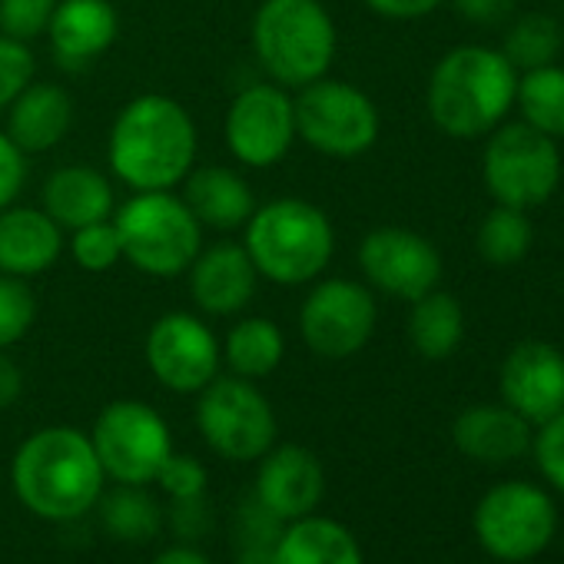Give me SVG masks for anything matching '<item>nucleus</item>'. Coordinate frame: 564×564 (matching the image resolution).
Returning <instances> with one entry per match:
<instances>
[{"label":"nucleus","mask_w":564,"mask_h":564,"mask_svg":"<svg viewBox=\"0 0 564 564\" xmlns=\"http://www.w3.org/2000/svg\"><path fill=\"white\" fill-rule=\"evenodd\" d=\"M223 133L236 163L249 170H269L282 163L300 140L293 94L272 80L242 87L226 110Z\"/></svg>","instance_id":"ddd939ff"},{"label":"nucleus","mask_w":564,"mask_h":564,"mask_svg":"<svg viewBox=\"0 0 564 564\" xmlns=\"http://www.w3.org/2000/svg\"><path fill=\"white\" fill-rule=\"evenodd\" d=\"M501 399L524 422L541 425L564 409V356L547 343H521L501 362Z\"/></svg>","instance_id":"f3484780"},{"label":"nucleus","mask_w":564,"mask_h":564,"mask_svg":"<svg viewBox=\"0 0 564 564\" xmlns=\"http://www.w3.org/2000/svg\"><path fill=\"white\" fill-rule=\"evenodd\" d=\"M67 249L74 256V262L87 272H110L117 262H123V246H120L113 216L80 226V229H70Z\"/></svg>","instance_id":"473e14b6"},{"label":"nucleus","mask_w":564,"mask_h":564,"mask_svg":"<svg viewBox=\"0 0 564 564\" xmlns=\"http://www.w3.org/2000/svg\"><path fill=\"white\" fill-rule=\"evenodd\" d=\"M282 524L269 508H262L252 495L239 505L232 524V554L236 564H275Z\"/></svg>","instance_id":"c756f323"},{"label":"nucleus","mask_w":564,"mask_h":564,"mask_svg":"<svg viewBox=\"0 0 564 564\" xmlns=\"http://www.w3.org/2000/svg\"><path fill=\"white\" fill-rule=\"evenodd\" d=\"M123 262L150 279H176L203 249V226L173 189L133 193L113 209Z\"/></svg>","instance_id":"423d86ee"},{"label":"nucleus","mask_w":564,"mask_h":564,"mask_svg":"<svg viewBox=\"0 0 564 564\" xmlns=\"http://www.w3.org/2000/svg\"><path fill=\"white\" fill-rule=\"evenodd\" d=\"M186 275H189V296L196 310L206 316H239L252 303L259 282L249 252L242 249V242L232 239L203 246L189 262Z\"/></svg>","instance_id":"a211bd4d"},{"label":"nucleus","mask_w":564,"mask_h":564,"mask_svg":"<svg viewBox=\"0 0 564 564\" xmlns=\"http://www.w3.org/2000/svg\"><path fill=\"white\" fill-rule=\"evenodd\" d=\"M452 4L465 21L481 24V28L501 24L514 11V0H452Z\"/></svg>","instance_id":"ea45409f"},{"label":"nucleus","mask_w":564,"mask_h":564,"mask_svg":"<svg viewBox=\"0 0 564 564\" xmlns=\"http://www.w3.org/2000/svg\"><path fill=\"white\" fill-rule=\"evenodd\" d=\"M37 319V300L28 279L0 272V349L18 346Z\"/></svg>","instance_id":"72a5a7b5"},{"label":"nucleus","mask_w":564,"mask_h":564,"mask_svg":"<svg viewBox=\"0 0 564 564\" xmlns=\"http://www.w3.org/2000/svg\"><path fill=\"white\" fill-rule=\"evenodd\" d=\"M24 183H28V153L0 130V209L18 203Z\"/></svg>","instance_id":"58836bf2"},{"label":"nucleus","mask_w":564,"mask_h":564,"mask_svg":"<svg viewBox=\"0 0 564 564\" xmlns=\"http://www.w3.org/2000/svg\"><path fill=\"white\" fill-rule=\"evenodd\" d=\"M561 24L547 14H524L505 37V57L514 70H538L561 54Z\"/></svg>","instance_id":"7c9ffc66"},{"label":"nucleus","mask_w":564,"mask_h":564,"mask_svg":"<svg viewBox=\"0 0 564 564\" xmlns=\"http://www.w3.org/2000/svg\"><path fill=\"white\" fill-rule=\"evenodd\" d=\"M326 495L323 462L303 445H272L259 458L252 498L279 521H296L316 511Z\"/></svg>","instance_id":"dca6fc26"},{"label":"nucleus","mask_w":564,"mask_h":564,"mask_svg":"<svg viewBox=\"0 0 564 564\" xmlns=\"http://www.w3.org/2000/svg\"><path fill=\"white\" fill-rule=\"evenodd\" d=\"M376 296L356 279H319L300 306V336L319 359H349L376 333Z\"/></svg>","instance_id":"f8f14e48"},{"label":"nucleus","mask_w":564,"mask_h":564,"mask_svg":"<svg viewBox=\"0 0 564 564\" xmlns=\"http://www.w3.org/2000/svg\"><path fill=\"white\" fill-rule=\"evenodd\" d=\"M196 120L163 94H140L123 104L107 137L110 170L133 193L176 189L196 166Z\"/></svg>","instance_id":"f257e3e1"},{"label":"nucleus","mask_w":564,"mask_h":564,"mask_svg":"<svg viewBox=\"0 0 564 564\" xmlns=\"http://www.w3.org/2000/svg\"><path fill=\"white\" fill-rule=\"evenodd\" d=\"M54 8L57 0H0V34L31 47L47 34Z\"/></svg>","instance_id":"f704fd0d"},{"label":"nucleus","mask_w":564,"mask_h":564,"mask_svg":"<svg viewBox=\"0 0 564 564\" xmlns=\"http://www.w3.org/2000/svg\"><path fill=\"white\" fill-rule=\"evenodd\" d=\"M196 395L199 435L219 458L259 462L275 445V412L256 382L239 376H216Z\"/></svg>","instance_id":"6e6552de"},{"label":"nucleus","mask_w":564,"mask_h":564,"mask_svg":"<svg viewBox=\"0 0 564 564\" xmlns=\"http://www.w3.org/2000/svg\"><path fill=\"white\" fill-rule=\"evenodd\" d=\"M465 336V313L455 296L432 290L412 303L409 313V343L422 359H448Z\"/></svg>","instance_id":"bb28decb"},{"label":"nucleus","mask_w":564,"mask_h":564,"mask_svg":"<svg viewBox=\"0 0 564 564\" xmlns=\"http://www.w3.org/2000/svg\"><path fill=\"white\" fill-rule=\"evenodd\" d=\"M11 481L21 505L37 518L74 521L97 508L107 475L90 435L70 425H51L21 442Z\"/></svg>","instance_id":"f03ea898"},{"label":"nucleus","mask_w":564,"mask_h":564,"mask_svg":"<svg viewBox=\"0 0 564 564\" xmlns=\"http://www.w3.org/2000/svg\"><path fill=\"white\" fill-rule=\"evenodd\" d=\"M67 249L64 229L41 206L11 203L0 209V272L18 279H37Z\"/></svg>","instance_id":"aec40b11"},{"label":"nucleus","mask_w":564,"mask_h":564,"mask_svg":"<svg viewBox=\"0 0 564 564\" xmlns=\"http://www.w3.org/2000/svg\"><path fill=\"white\" fill-rule=\"evenodd\" d=\"M8 113V137L28 153H51L64 143L74 127V100L61 84L31 80L4 110Z\"/></svg>","instance_id":"412c9836"},{"label":"nucleus","mask_w":564,"mask_h":564,"mask_svg":"<svg viewBox=\"0 0 564 564\" xmlns=\"http://www.w3.org/2000/svg\"><path fill=\"white\" fill-rule=\"evenodd\" d=\"M275 564H366V557L346 524L306 514L282 528Z\"/></svg>","instance_id":"393cba45"},{"label":"nucleus","mask_w":564,"mask_h":564,"mask_svg":"<svg viewBox=\"0 0 564 564\" xmlns=\"http://www.w3.org/2000/svg\"><path fill=\"white\" fill-rule=\"evenodd\" d=\"M150 564H209V557L203 551L189 547V544H176V547L160 551Z\"/></svg>","instance_id":"37998d69"},{"label":"nucleus","mask_w":564,"mask_h":564,"mask_svg":"<svg viewBox=\"0 0 564 564\" xmlns=\"http://www.w3.org/2000/svg\"><path fill=\"white\" fill-rule=\"evenodd\" d=\"M31 80H34V54H31V47L0 34V113L11 107V100Z\"/></svg>","instance_id":"c9c22d12"},{"label":"nucleus","mask_w":564,"mask_h":564,"mask_svg":"<svg viewBox=\"0 0 564 564\" xmlns=\"http://www.w3.org/2000/svg\"><path fill=\"white\" fill-rule=\"evenodd\" d=\"M296 137L323 156L356 160L379 140V107L356 84L319 77L296 90Z\"/></svg>","instance_id":"0eeeda50"},{"label":"nucleus","mask_w":564,"mask_h":564,"mask_svg":"<svg viewBox=\"0 0 564 564\" xmlns=\"http://www.w3.org/2000/svg\"><path fill=\"white\" fill-rule=\"evenodd\" d=\"M249 37L265 77L286 90L326 77L339 47L336 21L323 0H262Z\"/></svg>","instance_id":"39448f33"},{"label":"nucleus","mask_w":564,"mask_h":564,"mask_svg":"<svg viewBox=\"0 0 564 564\" xmlns=\"http://www.w3.org/2000/svg\"><path fill=\"white\" fill-rule=\"evenodd\" d=\"M94 452L104 475L117 485H150L156 481L163 462L173 455V435L166 419L137 399L110 402L90 432Z\"/></svg>","instance_id":"1a4fd4ad"},{"label":"nucleus","mask_w":564,"mask_h":564,"mask_svg":"<svg viewBox=\"0 0 564 564\" xmlns=\"http://www.w3.org/2000/svg\"><path fill=\"white\" fill-rule=\"evenodd\" d=\"M531 448H534V462H538L541 475L547 478V485L564 495V409L538 425Z\"/></svg>","instance_id":"e433bc0d"},{"label":"nucleus","mask_w":564,"mask_h":564,"mask_svg":"<svg viewBox=\"0 0 564 564\" xmlns=\"http://www.w3.org/2000/svg\"><path fill=\"white\" fill-rule=\"evenodd\" d=\"M242 249L259 279L275 286H306L333 262L336 229L316 203L282 196L252 209L242 226Z\"/></svg>","instance_id":"20e7f679"},{"label":"nucleus","mask_w":564,"mask_h":564,"mask_svg":"<svg viewBox=\"0 0 564 564\" xmlns=\"http://www.w3.org/2000/svg\"><path fill=\"white\" fill-rule=\"evenodd\" d=\"M104 528L120 541H150L160 531V505L143 491V485H120L110 495H100Z\"/></svg>","instance_id":"c85d7f7f"},{"label":"nucleus","mask_w":564,"mask_h":564,"mask_svg":"<svg viewBox=\"0 0 564 564\" xmlns=\"http://www.w3.org/2000/svg\"><path fill=\"white\" fill-rule=\"evenodd\" d=\"M442 0H366V8L379 18L389 21H419L425 14H432Z\"/></svg>","instance_id":"a19ab883"},{"label":"nucleus","mask_w":564,"mask_h":564,"mask_svg":"<svg viewBox=\"0 0 564 564\" xmlns=\"http://www.w3.org/2000/svg\"><path fill=\"white\" fill-rule=\"evenodd\" d=\"M514 104L521 110V123L551 140L564 137V67L547 64L538 70H524L514 90Z\"/></svg>","instance_id":"cd10ccee"},{"label":"nucleus","mask_w":564,"mask_h":564,"mask_svg":"<svg viewBox=\"0 0 564 564\" xmlns=\"http://www.w3.org/2000/svg\"><path fill=\"white\" fill-rule=\"evenodd\" d=\"M44 37L61 67L84 70L117 44L120 18L110 0H57Z\"/></svg>","instance_id":"6ab92c4d"},{"label":"nucleus","mask_w":564,"mask_h":564,"mask_svg":"<svg viewBox=\"0 0 564 564\" xmlns=\"http://www.w3.org/2000/svg\"><path fill=\"white\" fill-rule=\"evenodd\" d=\"M41 209L61 226V229H80L100 219H110L117 209L110 180L84 163L61 166L47 176L41 189Z\"/></svg>","instance_id":"4be33fe9"},{"label":"nucleus","mask_w":564,"mask_h":564,"mask_svg":"<svg viewBox=\"0 0 564 564\" xmlns=\"http://www.w3.org/2000/svg\"><path fill=\"white\" fill-rule=\"evenodd\" d=\"M156 485L173 498V501H193V498H203L206 491V468L199 458H189V455H170L156 475Z\"/></svg>","instance_id":"4c0bfd02"},{"label":"nucleus","mask_w":564,"mask_h":564,"mask_svg":"<svg viewBox=\"0 0 564 564\" xmlns=\"http://www.w3.org/2000/svg\"><path fill=\"white\" fill-rule=\"evenodd\" d=\"M455 448L475 462L501 465L514 462L531 448V422L508 405H471L452 425Z\"/></svg>","instance_id":"b1692460"},{"label":"nucleus","mask_w":564,"mask_h":564,"mask_svg":"<svg viewBox=\"0 0 564 564\" xmlns=\"http://www.w3.org/2000/svg\"><path fill=\"white\" fill-rule=\"evenodd\" d=\"M359 269L372 290L402 303H415L438 290L442 256L425 236L402 226H382L362 239Z\"/></svg>","instance_id":"2eb2a0df"},{"label":"nucleus","mask_w":564,"mask_h":564,"mask_svg":"<svg viewBox=\"0 0 564 564\" xmlns=\"http://www.w3.org/2000/svg\"><path fill=\"white\" fill-rule=\"evenodd\" d=\"M219 346H223V362L229 366V372L249 382L272 376L282 356H286V336H282V329L272 319H262V316H246L232 323V329L226 333Z\"/></svg>","instance_id":"a878e982"},{"label":"nucleus","mask_w":564,"mask_h":564,"mask_svg":"<svg viewBox=\"0 0 564 564\" xmlns=\"http://www.w3.org/2000/svg\"><path fill=\"white\" fill-rule=\"evenodd\" d=\"M180 186H183L180 196L186 199V206L193 209L203 229H216V232L242 229L256 209L246 176L236 173L232 166H219V163L193 166Z\"/></svg>","instance_id":"5701e85b"},{"label":"nucleus","mask_w":564,"mask_h":564,"mask_svg":"<svg viewBox=\"0 0 564 564\" xmlns=\"http://www.w3.org/2000/svg\"><path fill=\"white\" fill-rule=\"evenodd\" d=\"M481 176L495 203L531 209L541 206L561 180V156L551 137L528 123H511L495 130L485 147Z\"/></svg>","instance_id":"9b49d317"},{"label":"nucleus","mask_w":564,"mask_h":564,"mask_svg":"<svg viewBox=\"0 0 564 564\" xmlns=\"http://www.w3.org/2000/svg\"><path fill=\"white\" fill-rule=\"evenodd\" d=\"M518 70L501 51L465 44L448 51L429 80V117L432 123L455 137L471 140L491 133L514 104Z\"/></svg>","instance_id":"7ed1b4c3"},{"label":"nucleus","mask_w":564,"mask_h":564,"mask_svg":"<svg viewBox=\"0 0 564 564\" xmlns=\"http://www.w3.org/2000/svg\"><path fill=\"white\" fill-rule=\"evenodd\" d=\"M531 236L534 232H531V223H528L524 209L498 203L478 226V252L491 265H511V262L528 256Z\"/></svg>","instance_id":"2f4dec72"},{"label":"nucleus","mask_w":564,"mask_h":564,"mask_svg":"<svg viewBox=\"0 0 564 564\" xmlns=\"http://www.w3.org/2000/svg\"><path fill=\"white\" fill-rule=\"evenodd\" d=\"M147 366L163 389L189 395L219 376L223 346L199 316L166 313L147 333Z\"/></svg>","instance_id":"4468645a"},{"label":"nucleus","mask_w":564,"mask_h":564,"mask_svg":"<svg viewBox=\"0 0 564 564\" xmlns=\"http://www.w3.org/2000/svg\"><path fill=\"white\" fill-rule=\"evenodd\" d=\"M24 392V372L21 366L8 356V349H0V409H11Z\"/></svg>","instance_id":"79ce46f5"},{"label":"nucleus","mask_w":564,"mask_h":564,"mask_svg":"<svg viewBox=\"0 0 564 564\" xmlns=\"http://www.w3.org/2000/svg\"><path fill=\"white\" fill-rule=\"evenodd\" d=\"M475 538L478 544L508 564L538 557L554 531H557V511L547 491L528 481H501L481 495L475 505Z\"/></svg>","instance_id":"9d476101"}]
</instances>
